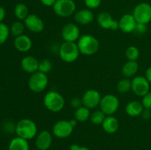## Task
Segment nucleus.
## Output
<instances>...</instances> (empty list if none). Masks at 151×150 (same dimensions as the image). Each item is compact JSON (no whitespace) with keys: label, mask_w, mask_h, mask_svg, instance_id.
<instances>
[{"label":"nucleus","mask_w":151,"mask_h":150,"mask_svg":"<svg viewBox=\"0 0 151 150\" xmlns=\"http://www.w3.org/2000/svg\"><path fill=\"white\" fill-rule=\"evenodd\" d=\"M78 49L81 54L91 56L96 54L100 49V42L94 36L91 35H83L78 40Z\"/></svg>","instance_id":"nucleus-1"},{"label":"nucleus","mask_w":151,"mask_h":150,"mask_svg":"<svg viewBox=\"0 0 151 150\" xmlns=\"http://www.w3.org/2000/svg\"><path fill=\"white\" fill-rule=\"evenodd\" d=\"M16 132L18 136L28 141L36 136L38 127L35 121L29 119H24L16 124Z\"/></svg>","instance_id":"nucleus-2"},{"label":"nucleus","mask_w":151,"mask_h":150,"mask_svg":"<svg viewBox=\"0 0 151 150\" xmlns=\"http://www.w3.org/2000/svg\"><path fill=\"white\" fill-rule=\"evenodd\" d=\"M44 104L46 108L52 113L61 111L65 106L64 97L55 91L47 92L44 97Z\"/></svg>","instance_id":"nucleus-3"},{"label":"nucleus","mask_w":151,"mask_h":150,"mask_svg":"<svg viewBox=\"0 0 151 150\" xmlns=\"http://www.w3.org/2000/svg\"><path fill=\"white\" fill-rule=\"evenodd\" d=\"M80 54L78 44L75 42L64 41L59 48V56L65 63H73L78 58Z\"/></svg>","instance_id":"nucleus-4"},{"label":"nucleus","mask_w":151,"mask_h":150,"mask_svg":"<svg viewBox=\"0 0 151 150\" xmlns=\"http://www.w3.org/2000/svg\"><path fill=\"white\" fill-rule=\"evenodd\" d=\"M48 76L46 74L37 71L31 74L28 81L29 88L34 93H41L47 88L48 85Z\"/></svg>","instance_id":"nucleus-5"},{"label":"nucleus","mask_w":151,"mask_h":150,"mask_svg":"<svg viewBox=\"0 0 151 150\" xmlns=\"http://www.w3.org/2000/svg\"><path fill=\"white\" fill-rule=\"evenodd\" d=\"M52 7L57 16L68 18L75 13L76 4L74 0H57Z\"/></svg>","instance_id":"nucleus-6"},{"label":"nucleus","mask_w":151,"mask_h":150,"mask_svg":"<svg viewBox=\"0 0 151 150\" xmlns=\"http://www.w3.org/2000/svg\"><path fill=\"white\" fill-rule=\"evenodd\" d=\"M100 110L106 116H113L119 107V101L116 96L107 94L102 97L100 103Z\"/></svg>","instance_id":"nucleus-7"},{"label":"nucleus","mask_w":151,"mask_h":150,"mask_svg":"<svg viewBox=\"0 0 151 150\" xmlns=\"http://www.w3.org/2000/svg\"><path fill=\"white\" fill-rule=\"evenodd\" d=\"M133 16L137 23L147 24L151 21V5L147 2L139 3L134 7Z\"/></svg>","instance_id":"nucleus-8"},{"label":"nucleus","mask_w":151,"mask_h":150,"mask_svg":"<svg viewBox=\"0 0 151 150\" xmlns=\"http://www.w3.org/2000/svg\"><path fill=\"white\" fill-rule=\"evenodd\" d=\"M131 91L138 96L143 97L150 91V82L145 76H135L131 80Z\"/></svg>","instance_id":"nucleus-9"},{"label":"nucleus","mask_w":151,"mask_h":150,"mask_svg":"<svg viewBox=\"0 0 151 150\" xmlns=\"http://www.w3.org/2000/svg\"><path fill=\"white\" fill-rule=\"evenodd\" d=\"M74 127L69 121H58L52 126V134L58 138H66L72 135Z\"/></svg>","instance_id":"nucleus-10"},{"label":"nucleus","mask_w":151,"mask_h":150,"mask_svg":"<svg viewBox=\"0 0 151 150\" xmlns=\"http://www.w3.org/2000/svg\"><path fill=\"white\" fill-rule=\"evenodd\" d=\"M81 99L83 105L91 110L100 105L102 96L97 90L89 89L84 93Z\"/></svg>","instance_id":"nucleus-11"},{"label":"nucleus","mask_w":151,"mask_h":150,"mask_svg":"<svg viewBox=\"0 0 151 150\" xmlns=\"http://www.w3.org/2000/svg\"><path fill=\"white\" fill-rule=\"evenodd\" d=\"M80 28L76 24L69 23L63 26L61 37L66 42H76L80 38Z\"/></svg>","instance_id":"nucleus-12"},{"label":"nucleus","mask_w":151,"mask_h":150,"mask_svg":"<svg viewBox=\"0 0 151 150\" xmlns=\"http://www.w3.org/2000/svg\"><path fill=\"white\" fill-rule=\"evenodd\" d=\"M25 27L33 33H40L44 29V22L39 16L35 14H29L24 19Z\"/></svg>","instance_id":"nucleus-13"},{"label":"nucleus","mask_w":151,"mask_h":150,"mask_svg":"<svg viewBox=\"0 0 151 150\" xmlns=\"http://www.w3.org/2000/svg\"><path fill=\"white\" fill-rule=\"evenodd\" d=\"M52 143V135L47 130H43L37 135L35 146L39 150H47Z\"/></svg>","instance_id":"nucleus-14"},{"label":"nucleus","mask_w":151,"mask_h":150,"mask_svg":"<svg viewBox=\"0 0 151 150\" xmlns=\"http://www.w3.org/2000/svg\"><path fill=\"white\" fill-rule=\"evenodd\" d=\"M137 24L133 14H125L119 21V29L124 33H131L134 32Z\"/></svg>","instance_id":"nucleus-15"},{"label":"nucleus","mask_w":151,"mask_h":150,"mask_svg":"<svg viewBox=\"0 0 151 150\" xmlns=\"http://www.w3.org/2000/svg\"><path fill=\"white\" fill-rule=\"evenodd\" d=\"M21 66L25 72L32 74L38 71L39 61L33 56H26L21 61Z\"/></svg>","instance_id":"nucleus-16"},{"label":"nucleus","mask_w":151,"mask_h":150,"mask_svg":"<svg viewBox=\"0 0 151 150\" xmlns=\"http://www.w3.org/2000/svg\"><path fill=\"white\" fill-rule=\"evenodd\" d=\"M74 19L78 24L88 25L94 21V13L88 8L81 9L75 13Z\"/></svg>","instance_id":"nucleus-17"},{"label":"nucleus","mask_w":151,"mask_h":150,"mask_svg":"<svg viewBox=\"0 0 151 150\" xmlns=\"http://www.w3.org/2000/svg\"><path fill=\"white\" fill-rule=\"evenodd\" d=\"M32 42L31 38L26 35L16 37L14 40V46L21 52H27L32 48Z\"/></svg>","instance_id":"nucleus-18"},{"label":"nucleus","mask_w":151,"mask_h":150,"mask_svg":"<svg viewBox=\"0 0 151 150\" xmlns=\"http://www.w3.org/2000/svg\"><path fill=\"white\" fill-rule=\"evenodd\" d=\"M119 126V121L116 117L113 116H107L104 121L102 124L103 130L109 134L115 133L118 130Z\"/></svg>","instance_id":"nucleus-19"},{"label":"nucleus","mask_w":151,"mask_h":150,"mask_svg":"<svg viewBox=\"0 0 151 150\" xmlns=\"http://www.w3.org/2000/svg\"><path fill=\"white\" fill-rule=\"evenodd\" d=\"M144 109L142 102L139 101H131L125 106V113L131 117H137L142 114Z\"/></svg>","instance_id":"nucleus-20"},{"label":"nucleus","mask_w":151,"mask_h":150,"mask_svg":"<svg viewBox=\"0 0 151 150\" xmlns=\"http://www.w3.org/2000/svg\"><path fill=\"white\" fill-rule=\"evenodd\" d=\"M139 70V64L137 61L128 60L122 68V74L125 78H131L135 76Z\"/></svg>","instance_id":"nucleus-21"},{"label":"nucleus","mask_w":151,"mask_h":150,"mask_svg":"<svg viewBox=\"0 0 151 150\" xmlns=\"http://www.w3.org/2000/svg\"><path fill=\"white\" fill-rule=\"evenodd\" d=\"M114 19L112 18L111 15L108 12H102L97 16V21L99 26L103 29H111Z\"/></svg>","instance_id":"nucleus-22"},{"label":"nucleus","mask_w":151,"mask_h":150,"mask_svg":"<svg viewBox=\"0 0 151 150\" xmlns=\"http://www.w3.org/2000/svg\"><path fill=\"white\" fill-rule=\"evenodd\" d=\"M29 143L27 140L17 136L11 140L9 144V150H29Z\"/></svg>","instance_id":"nucleus-23"},{"label":"nucleus","mask_w":151,"mask_h":150,"mask_svg":"<svg viewBox=\"0 0 151 150\" xmlns=\"http://www.w3.org/2000/svg\"><path fill=\"white\" fill-rule=\"evenodd\" d=\"M91 112L90 109L87 108L85 106H81L79 108L76 109L75 112V119L79 122H85L90 119Z\"/></svg>","instance_id":"nucleus-24"},{"label":"nucleus","mask_w":151,"mask_h":150,"mask_svg":"<svg viewBox=\"0 0 151 150\" xmlns=\"http://www.w3.org/2000/svg\"><path fill=\"white\" fill-rule=\"evenodd\" d=\"M14 14L19 20L24 21V19L29 16V9L26 4L19 3L15 7Z\"/></svg>","instance_id":"nucleus-25"},{"label":"nucleus","mask_w":151,"mask_h":150,"mask_svg":"<svg viewBox=\"0 0 151 150\" xmlns=\"http://www.w3.org/2000/svg\"><path fill=\"white\" fill-rule=\"evenodd\" d=\"M106 115L101 110H97L91 113L90 120L91 123L96 125H102L106 117Z\"/></svg>","instance_id":"nucleus-26"},{"label":"nucleus","mask_w":151,"mask_h":150,"mask_svg":"<svg viewBox=\"0 0 151 150\" xmlns=\"http://www.w3.org/2000/svg\"><path fill=\"white\" fill-rule=\"evenodd\" d=\"M116 89L120 94H126L131 90V80H130L129 78L121 79L117 83Z\"/></svg>","instance_id":"nucleus-27"},{"label":"nucleus","mask_w":151,"mask_h":150,"mask_svg":"<svg viewBox=\"0 0 151 150\" xmlns=\"http://www.w3.org/2000/svg\"><path fill=\"white\" fill-rule=\"evenodd\" d=\"M25 28L26 27H25V25L24 24V22L18 21H15L11 25V27H10V30L13 36L18 37L19 35H23Z\"/></svg>","instance_id":"nucleus-28"},{"label":"nucleus","mask_w":151,"mask_h":150,"mask_svg":"<svg viewBox=\"0 0 151 150\" xmlns=\"http://www.w3.org/2000/svg\"><path fill=\"white\" fill-rule=\"evenodd\" d=\"M139 50L135 46H131L128 47L125 51V56L128 60L131 61H137L139 57Z\"/></svg>","instance_id":"nucleus-29"},{"label":"nucleus","mask_w":151,"mask_h":150,"mask_svg":"<svg viewBox=\"0 0 151 150\" xmlns=\"http://www.w3.org/2000/svg\"><path fill=\"white\" fill-rule=\"evenodd\" d=\"M10 29L3 22H0V45L7 41L10 35Z\"/></svg>","instance_id":"nucleus-30"},{"label":"nucleus","mask_w":151,"mask_h":150,"mask_svg":"<svg viewBox=\"0 0 151 150\" xmlns=\"http://www.w3.org/2000/svg\"><path fill=\"white\" fill-rule=\"evenodd\" d=\"M52 63L51 60H50L49 59H44V60L39 61L38 71H41L47 74L52 70Z\"/></svg>","instance_id":"nucleus-31"},{"label":"nucleus","mask_w":151,"mask_h":150,"mask_svg":"<svg viewBox=\"0 0 151 150\" xmlns=\"http://www.w3.org/2000/svg\"><path fill=\"white\" fill-rule=\"evenodd\" d=\"M102 0H84V4L87 8L92 10L100 7Z\"/></svg>","instance_id":"nucleus-32"},{"label":"nucleus","mask_w":151,"mask_h":150,"mask_svg":"<svg viewBox=\"0 0 151 150\" xmlns=\"http://www.w3.org/2000/svg\"><path fill=\"white\" fill-rule=\"evenodd\" d=\"M142 104L145 109H148L151 110V91H149L146 95L142 97Z\"/></svg>","instance_id":"nucleus-33"},{"label":"nucleus","mask_w":151,"mask_h":150,"mask_svg":"<svg viewBox=\"0 0 151 150\" xmlns=\"http://www.w3.org/2000/svg\"><path fill=\"white\" fill-rule=\"evenodd\" d=\"M147 24L141 23H137L136 25L135 29H134V32L139 35H144L146 32H147Z\"/></svg>","instance_id":"nucleus-34"},{"label":"nucleus","mask_w":151,"mask_h":150,"mask_svg":"<svg viewBox=\"0 0 151 150\" xmlns=\"http://www.w3.org/2000/svg\"><path fill=\"white\" fill-rule=\"evenodd\" d=\"M71 106H72L73 108H75V110L78 108H79L80 107L83 106V102H82V99L79 98V97H75V98L72 99L71 100Z\"/></svg>","instance_id":"nucleus-35"},{"label":"nucleus","mask_w":151,"mask_h":150,"mask_svg":"<svg viewBox=\"0 0 151 150\" xmlns=\"http://www.w3.org/2000/svg\"><path fill=\"white\" fill-rule=\"evenodd\" d=\"M56 1L57 0H40V1L44 6H47V7H53V5L56 2Z\"/></svg>","instance_id":"nucleus-36"},{"label":"nucleus","mask_w":151,"mask_h":150,"mask_svg":"<svg viewBox=\"0 0 151 150\" xmlns=\"http://www.w3.org/2000/svg\"><path fill=\"white\" fill-rule=\"evenodd\" d=\"M141 116H142L143 119L147 120V119H150L151 116V110H148V109H144L142 113Z\"/></svg>","instance_id":"nucleus-37"},{"label":"nucleus","mask_w":151,"mask_h":150,"mask_svg":"<svg viewBox=\"0 0 151 150\" xmlns=\"http://www.w3.org/2000/svg\"><path fill=\"white\" fill-rule=\"evenodd\" d=\"M5 10L4 9V7L0 6V22H2V21L4 20V18H5Z\"/></svg>","instance_id":"nucleus-38"},{"label":"nucleus","mask_w":151,"mask_h":150,"mask_svg":"<svg viewBox=\"0 0 151 150\" xmlns=\"http://www.w3.org/2000/svg\"><path fill=\"white\" fill-rule=\"evenodd\" d=\"M145 77L150 82V83H151V66L149 68H147V69L146 70Z\"/></svg>","instance_id":"nucleus-39"},{"label":"nucleus","mask_w":151,"mask_h":150,"mask_svg":"<svg viewBox=\"0 0 151 150\" xmlns=\"http://www.w3.org/2000/svg\"><path fill=\"white\" fill-rule=\"evenodd\" d=\"M80 147L81 146H80L78 144H73L70 146V147H69V150H79Z\"/></svg>","instance_id":"nucleus-40"},{"label":"nucleus","mask_w":151,"mask_h":150,"mask_svg":"<svg viewBox=\"0 0 151 150\" xmlns=\"http://www.w3.org/2000/svg\"><path fill=\"white\" fill-rule=\"evenodd\" d=\"M69 122H70L71 125H72L73 127H75V126L77 125V124H78V121H77L75 119H71V120H69Z\"/></svg>","instance_id":"nucleus-41"},{"label":"nucleus","mask_w":151,"mask_h":150,"mask_svg":"<svg viewBox=\"0 0 151 150\" xmlns=\"http://www.w3.org/2000/svg\"><path fill=\"white\" fill-rule=\"evenodd\" d=\"M79 150H91L88 148V147H86V146H81L80 147Z\"/></svg>","instance_id":"nucleus-42"},{"label":"nucleus","mask_w":151,"mask_h":150,"mask_svg":"<svg viewBox=\"0 0 151 150\" xmlns=\"http://www.w3.org/2000/svg\"><path fill=\"white\" fill-rule=\"evenodd\" d=\"M35 150H39V149H35Z\"/></svg>","instance_id":"nucleus-43"}]
</instances>
